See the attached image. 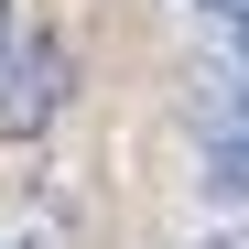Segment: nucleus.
<instances>
[{
    "label": "nucleus",
    "instance_id": "nucleus-1",
    "mask_svg": "<svg viewBox=\"0 0 249 249\" xmlns=\"http://www.w3.org/2000/svg\"><path fill=\"white\" fill-rule=\"evenodd\" d=\"M54 108H65V44L54 33H11V54H0V141H33V130H54Z\"/></svg>",
    "mask_w": 249,
    "mask_h": 249
},
{
    "label": "nucleus",
    "instance_id": "nucleus-2",
    "mask_svg": "<svg viewBox=\"0 0 249 249\" xmlns=\"http://www.w3.org/2000/svg\"><path fill=\"white\" fill-rule=\"evenodd\" d=\"M206 184H217V206H238V108H217V141H206Z\"/></svg>",
    "mask_w": 249,
    "mask_h": 249
},
{
    "label": "nucleus",
    "instance_id": "nucleus-3",
    "mask_svg": "<svg viewBox=\"0 0 249 249\" xmlns=\"http://www.w3.org/2000/svg\"><path fill=\"white\" fill-rule=\"evenodd\" d=\"M195 11H206V22H238V0H195Z\"/></svg>",
    "mask_w": 249,
    "mask_h": 249
},
{
    "label": "nucleus",
    "instance_id": "nucleus-4",
    "mask_svg": "<svg viewBox=\"0 0 249 249\" xmlns=\"http://www.w3.org/2000/svg\"><path fill=\"white\" fill-rule=\"evenodd\" d=\"M0 54H11V0H0Z\"/></svg>",
    "mask_w": 249,
    "mask_h": 249
},
{
    "label": "nucleus",
    "instance_id": "nucleus-5",
    "mask_svg": "<svg viewBox=\"0 0 249 249\" xmlns=\"http://www.w3.org/2000/svg\"><path fill=\"white\" fill-rule=\"evenodd\" d=\"M195 249H238V238H195Z\"/></svg>",
    "mask_w": 249,
    "mask_h": 249
}]
</instances>
